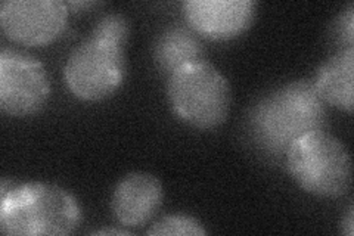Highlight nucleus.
Segmentation results:
<instances>
[{
  "label": "nucleus",
  "instance_id": "7ed1b4c3",
  "mask_svg": "<svg viewBox=\"0 0 354 236\" xmlns=\"http://www.w3.org/2000/svg\"><path fill=\"white\" fill-rule=\"evenodd\" d=\"M285 161L295 183L307 194L338 198L351 186L353 163L347 146L324 129L295 139Z\"/></svg>",
  "mask_w": 354,
  "mask_h": 236
},
{
  "label": "nucleus",
  "instance_id": "1a4fd4ad",
  "mask_svg": "<svg viewBox=\"0 0 354 236\" xmlns=\"http://www.w3.org/2000/svg\"><path fill=\"white\" fill-rule=\"evenodd\" d=\"M162 201L164 189L158 177L135 172L117 183L111 198V210L123 226L140 228L157 216Z\"/></svg>",
  "mask_w": 354,
  "mask_h": 236
},
{
  "label": "nucleus",
  "instance_id": "4468645a",
  "mask_svg": "<svg viewBox=\"0 0 354 236\" xmlns=\"http://www.w3.org/2000/svg\"><path fill=\"white\" fill-rule=\"evenodd\" d=\"M334 36L341 44V49L353 48L354 44V6L350 3L335 21Z\"/></svg>",
  "mask_w": 354,
  "mask_h": 236
},
{
  "label": "nucleus",
  "instance_id": "0eeeda50",
  "mask_svg": "<svg viewBox=\"0 0 354 236\" xmlns=\"http://www.w3.org/2000/svg\"><path fill=\"white\" fill-rule=\"evenodd\" d=\"M68 14L61 0H6L0 5V26L12 42L43 46L62 35Z\"/></svg>",
  "mask_w": 354,
  "mask_h": 236
},
{
  "label": "nucleus",
  "instance_id": "2eb2a0df",
  "mask_svg": "<svg viewBox=\"0 0 354 236\" xmlns=\"http://www.w3.org/2000/svg\"><path fill=\"white\" fill-rule=\"evenodd\" d=\"M354 210H353V206H350L347 215L342 217V221H341V232L347 235V236H353L354 233Z\"/></svg>",
  "mask_w": 354,
  "mask_h": 236
},
{
  "label": "nucleus",
  "instance_id": "6e6552de",
  "mask_svg": "<svg viewBox=\"0 0 354 236\" xmlns=\"http://www.w3.org/2000/svg\"><path fill=\"white\" fill-rule=\"evenodd\" d=\"M183 15L198 36L225 42L243 35L257 17L254 0H186Z\"/></svg>",
  "mask_w": 354,
  "mask_h": 236
},
{
  "label": "nucleus",
  "instance_id": "423d86ee",
  "mask_svg": "<svg viewBox=\"0 0 354 236\" xmlns=\"http://www.w3.org/2000/svg\"><path fill=\"white\" fill-rule=\"evenodd\" d=\"M50 96V80L43 64L27 53H0V108L8 116H35Z\"/></svg>",
  "mask_w": 354,
  "mask_h": 236
},
{
  "label": "nucleus",
  "instance_id": "20e7f679",
  "mask_svg": "<svg viewBox=\"0 0 354 236\" xmlns=\"http://www.w3.org/2000/svg\"><path fill=\"white\" fill-rule=\"evenodd\" d=\"M167 98L174 116L199 130L223 125L232 104L227 78L205 60L174 70L169 75Z\"/></svg>",
  "mask_w": 354,
  "mask_h": 236
},
{
  "label": "nucleus",
  "instance_id": "f03ea898",
  "mask_svg": "<svg viewBox=\"0 0 354 236\" xmlns=\"http://www.w3.org/2000/svg\"><path fill=\"white\" fill-rule=\"evenodd\" d=\"M0 198V230L3 235H70L82 223L77 199L57 185L3 181Z\"/></svg>",
  "mask_w": 354,
  "mask_h": 236
},
{
  "label": "nucleus",
  "instance_id": "9d476101",
  "mask_svg": "<svg viewBox=\"0 0 354 236\" xmlns=\"http://www.w3.org/2000/svg\"><path fill=\"white\" fill-rule=\"evenodd\" d=\"M354 48L338 49L320 65L313 84L326 102L348 114L353 112Z\"/></svg>",
  "mask_w": 354,
  "mask_h": 236
},
{
  "label": "nucleus",
  "instance_id": "39448f33",
  "mask_svg": "<svg viewBox=\"0 0 354 236\" xmlns=\"http://www.w3.org/2000/svg\"><path fill=\"white\" fill-rule=\"evenodd\" d=\"M64 78L70 92L96 102L113 96L126 78L124 48L88 36L70 53Z\"/></svg>",
  "mask_w": 354,
  "mask_h": 236
},
{
  "label": "nucleus",
  "instance_id": "ddd939ff",
  "mask_svg": "<svg viewBox=\"0 0 354 236\" xmlns=\"http://www.w3.org/2000/svg\"><path fill=\"white\" fill-rule=\"evenodd\" d=\"M91 36L124 48L130 37V21L121 14H109L97 21Z\"/></svg>",
  "mask_w": 354,
  "mask_h": 236
},
{
  "label": "nucleus",
  "instance_id": "f257e3e1",
  "mask_svg": "<svg viewBox=\"0 0 354 236\" xmlns=\"http://www.w3.org/2000/svg\"><path fill=\"white\" fill-rule=\"evenodd\" d=\"M326 118V102L313 82L298 80L263 96L250 111L248 129L263 152L281 158L295 139L322 130Z\"/></svg>",
  "mask_w": 354,
  "mask_h": 236
},
{
  "label": "nucleus",
  "instance_id": "dca6fc26",
  "mask_svg": "<svg viewBox=\"0 0 354 236\" xmlns=\"http://www.w3.org/2000/svg\"><path fill=\"white\" fill-rule=\"evenodd\" d=\"M93 235H129V232L121 230V229H114V228H105V229L95 230Z\"/></svg>",
  "mask_w": 354,
  "mask_h": 236
},
{
  "label": "nucleus",
  "instance_id": "9b49d317",
  "mask_svg": "<svg viewBox=\"0 0 354 236\" xmlns=\"http://www.w3.org/2000/svg\"><path fill=\"white\" fill-rule=\"evenodd\" d=\"M205 49L196 33L180 26L165 30L153 48V56L160 70L169 75L185 64L203 61Z\"/></svg>",
  "mask_w": 354,
  "mask_h": 236
},
{
  "label": "nucleus",
  "instance_id": "f8f14e48",
  "mask_svg": "<svg viewBox=\"0 0 354 236\" xmlns=\"http://www.w3.org/2000/svg\"><path fill=\"white\" fill-rule=\"evenodd\" d=\"M148 235L155 236H198V235H207V230L201 224V221L196 220L192 216L187 215H169L164 216L160 220L151 224V228L147 232Z\"/></svg>",
  "mask_w": 354,
  "mask_h": 236
}]
</instances>
